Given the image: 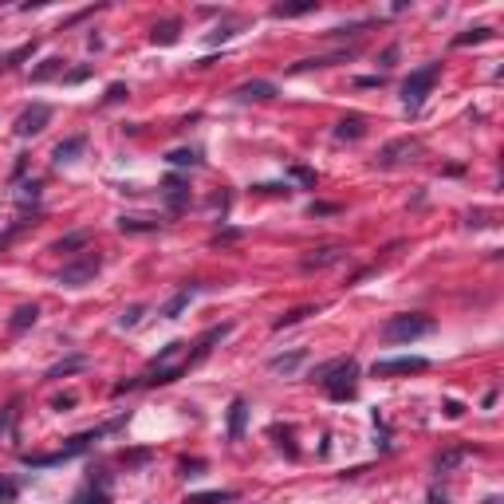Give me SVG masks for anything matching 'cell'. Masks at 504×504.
Listing matches in <instances>:
<instances>
[{"instance_id":"9c48e42d","label":"cell","mask_w":504,"mask_h":504,"mask_svg":"<svg viewBox=\"0 0 504 504\" xmlns=\"http://www.w3.org/2000/svg\"><path fill=\"white\" fill-rule=\"evenodd\" d=\"M162 197H165V205H170V213H181V209L190 205V181H185V177H177V174H170L162 181Z\"/></svg>"},{"instance_id":"30bf717a","label":"cell","mask_w":504,"mask_h":504,"mask_svg":"<svg viewBox=\"0 0 504 504\" xmlns=\"http://www.w3.org/2000/svg\"><path fill=\"white\" fill-rule=\"evenodd\" d=\"M232 99H241V103H268V99H276V83L248 79L241 87H232Z\"/></svg>"},{"instance_id":"83f0119b","label":"cell","mask_w":504,"mask_h":504,"mask_svg":"<svg viewBox=\"0 0 504 504\" xmlns=\"http://www.w3.org/2000/svg\"><path fill=\"white\" fill-rule=\"evenodd\" d=\"M119 229L123 232H158V221H150V217H119Z\"/></svg>"},{"instance_id":"44dd1931","label":"cell","mask_w":504,"mask_h":504,"mask_svg":"<svg viewBox=\"0 0 504 504\" xmlns=\"http://www.w3.org/2000/svg\"><path fill=\"white\" fill-rule=\"evenodd\" d=\"M36 55V40L32 43H20L16 52H8V55H0V71H12V68H20L24 59H32Z\"/></svg>"},{"instance_id":"b9f144b4","label":"cell","mask_w":504,"mask_h":504,"mask_svg":"<svg viewBox=\"0 0 504 504\" xmlns=\"http://www.w3.org/2000/svg\"><path fill=\"white\" fill-rule=\"evenodd\" d=\"M252 190H260V193H292L288 185H276V181H272V185H252Z\"/></svg>"},{"instance_id":"e0dca14e","label":"cell","mask_w":504,"mask_h":504,"mask_svg":"<svg viewBox=\"0 0 504 504\" xmlns=\"http://www.w3.org/2000/svg\"><path fill=\"white\" fill-rule=\"evenodd\" d=\"M197 292H201V288H197V284H185V288H181V292H177V296H174V300H170V303H165V308H162V315H165V319H177V315H181V312H185V308H190V300H193V296H197Z\"/></svg>"},{"instance_id":"8992f818","label":"cell","mask_w":504,"mask_h":504,"mask_svg":"<svg viewBox=\"0 0 504 504\" xmlns=\"http://www.w3.org/2000/svg\"><path fill=\"white\" fill-rule=\"evenodd\" d=\"M422 370H430V359H422V354H398V359H379L370 367V374L374 379H394V374H422Z\"/></svg>"},{"instance_id":"60d3db41","label":"cell","mask_w":504,"mask_h":504,"mask_svg":"<svg viewBox=\"0 0 504 504\" xmlns=\"http://www.w3.org/2000/svg\"><path fill=\"white\" fill-rule=\"evenodd\" d=\"M87 75H91V68H75V71H71V75H68V83H83V79H87Z\"/></svg>"},{"instance_id":"ee69618b","label":"cell","mask_w":504,"mask_h":504,"mask_svg":"<svg viewBox=\"0 0 504 504\" xmlns=\"http://www.w3.org/2000/svg\"><path fill=\"white\" fill-rule=\"evenodd\" d=\"M359 87H382V75H367V79H359Z\"/></svg>"},{"instance_id":"4316f807","label":"cell","mask_w":504,"mask_h":504,"mask_svg":"<svg viewBox=\"0 0 504 504\" xmlns=\"http://www.w3.org/2000/svg\"><path fill=\"white\" fill-rule=\"evenodd\" d=\"M59 71H63V59H59V55H52V59H43L40 68L32 71V83H48V79H55Z\"/></svg>"},{"instance_id":"f1b7e54d","label":"cell","mask_w":504,"mask_h":504,"mask_svg":"<svg viewBox=\"0 0 504 504\" xmlns=\"http://www.w3.org/2000/svg\"><path fill=\"white\" fill-rule=\"evenodd\" d=\"M142 315H146V308H142V303H130V308H126L123 315H119V327H138V323H142Z\"/></svg>"},{"instance_id":"cb8c5ba5","label":"cell","mask_w":504,"mask_h":504,"mask_svg":"<svg viewBox=\"0 0 504 504\" xmlns=\"http://www.w3.org/2000/svg\"><path fill=\"white\" fill-rule=\"evenodd\" d=\"M87 367V359L83 354H71V359H63V363H55L52 370H48V379H68V374H75V370Z\"/></svg>"},{"instance_id":"d4e9b609","label":"cell","mask_w":504,"mask_h":504,"mask_svg":"<svg viewBox=\"0 0 504 504\" xmlns=\"http://www.w3.org/2000/svg\"><path fill=\"white\" fill-rule=\"evenodd\" d=\"M492 40V28H465L461 36H453V48H469V43H485Z\"/></svg>"},{"instance_id":"9a60e30c","label":"cell","mask_w":504,"mask_h":504,"mask_svg":"<svg viewBox=\"0 0 504 504\" xmlns=\"http://www.w3.org/2000/svg\"><path fill=\"white\" fill-rule=\"evenodd\" d=\"M319 8V0H296V4H272L276 20H296V16H308Z\"/></svg>"},{"instance_id":"5bb4252c","label":"cell","mask_w":504,"mask_h":504,"mask_svg":"<svg viewBox=\"0 0 504 504\" xmlns=\"http://www.w3.org/2000/svg\"><path fill=\"white\" fill-rule=\"evenodd\" d=\"M36 319H40V308H36V303H24V308H16V312H12V319H8V331H12V335H24V331L32 327Z\"/></svg>"},{"instance_id":"d6986e66","label":"cell","mask_w":504,"mask_h":504,"mask_svg":"<svg viewBox=\"0 0 504 504\" xmlns=\"http://www.w3.org/2000/svg\"><path fill=\"white\" fill-rule=\"evenodd\" d=\"M465 457H469V450H465V445H457V450H445V453H437V457H434V473H453V469H457V465H461Z\"/></svg>"},{"instance_id":"ab89813d","label":"cell","mask_w":504,"mask_h":504,"mask_svg":"<svg viewBox=\"0 0 504 504\" xmlns=\"http://www.w3.org/2000/svg\"><path fill=\"white\" fill-rule=\"evenodd\" d=\"M229 36H236V32H232V28H217V32H209V40H213V43L229 40Z\"/></svg>"},{"instance_id":"1f68e13d","label":"cell","mask_w":504,"mask_h":504,"mask_svg":"<svg viewBox=\"0 0 504 504\" xmlns=\"http://www.w3.org/2000/svg\"><path fill=\"white\" fill-rule=\"evenodd\" d=\"M126 95H130V87H126V83H110V87H107V95H103V103L110 107V103H123Z\"/></svg>"},{"instance_id":"7402d4cb","label":"cell","mask_w":504,"mask_h":504,"mask_svg":"<svg viewBox=\"0 0 504 504\" xmlns=\"http://www.w3.org/2000/svg\"><path fill=\"white\" fill-rule=\"evenodd\" d=\"M91 245V232L87 229H79V232H68V236H59V241H55V252H75V248H87Z\"/></svg>"},{"instance_id":"6da1fadb","label":"cell","mask_w":504,"mask_h":504,"mask_svg":"<svg viewBox=\"0 0 504 504\" xmlns=\"http://www.w3.org/2000/svg\"><path fill=\"white\" fill-rule=\"evenodd\" d=\"M312 379L327 390L331 402H351L354 390H359V363L354 359H331V363H323V367L312 370Z\"/></svg>"},{"instance_id":"f35d334b","label":"cell","mask_w":504,"mask_h":504,"mask_svg":"<svg viewBox=\"0 0 504 504\" xmlns=\"http://www.w3.org/2000/svg\"><path fill=\"white\" fill-rule=\"evenodd\" d=\"M205 469V461H181V473H185V477H193V473H201Z\"/></svg>"},{"instance_id":"836d02e7","label":"cell","mask_w":504,"mask_h":504,"mask_svg":"<svg viewBox=\"0 0 504 504\" xmlns=\"http://www.w3.org/2000/svg\"><path fill=\"white\" fill-rule=\"evenodd\" d=\"M363 28H367V20L363 24H347V28H331L327 36L331 40H347V36H363Z\"/></svg>"},{"instance_id":"277c9868","label":"cell","mask_w":504,"mask_h":504,"mask_svg":"<svg viewBox=\"0 0 504 504\" xmlns=\"http://www.w3.org/2000/svg\"><path fill=\"white\" fill-rule=\"evenodd\" d=\"M99 268H103V256H99L95 248H83V256L68 260L59 268V288H87L99 276Z\"/></svg>"},{"instance_id":"603a6c76","label":"cell","mask_w":504,"mask_h":504,"mask_svg":"<svg viewBox=\"0 0 504 504\" xmlns=\"http://www.w3.org/2000/svg\"><path fill=\"white\" fill-rule=\"evenodd\" d=\"M319 308H292V312H284L280 319L272 323V331H284V327H296V323H303L308 315H315Z\"/></svg>"},{"instance_id":"f546056e","label":"cell","mask_w":504,"mask_h":504,"mask_svg":"<svg viewBox=\"0 0 504 504\" xmlns=\"http://www.w3.org/2000/svg\"><path fill=\"white\" fill-rule=\"evenodd\" d=\"M165 162H170V165H197L201 158H197V150H170Z\"/></svg>"},{"instance_id":"52a82bcc","label":"cell","mask_w":504,"mask_h":504,"mask_svg":"<svg viewBox=\"0 0 504 504\" xmlns=\"http://www.w3.org/2000/svg\"><path fill=\"white\" fill-rule=\"evenodd\" d=\"M48 123H52V107H48V103H32V107L16 119V134H20V138H32V134H40Z\"/></svg>"},{"instance_id":"2e32d148","label":"cell","mask_w":504,"mask_h":504,"mask_svg":"<svg viewBox=\"0 0 504 504\" xmlns=\"http://www.w3.org/2000/svg\"><path fill=\"white\" fill-rule=\"evenodd\" d=\"M71 504H110V489H103V485H95V481H87V485L71 496Z\"/></svg>"},{"instance_id":"ba28073f","label":"cell","mask_w":504,"mask_h":504,"mask_svg":"<svg viewBox=\"0 0 504 504\" xmlns=\"http://www.w3.org/2000/svg\"><path fill=\"white\" fill-rule=\"evenodd\" d=\"M347 260V248L343 245H327V248H315L312 256L300 260L303 272H319V268H335V264H343Z\"/></svg>"},{"instance_id":"4fadbf2b","label":"cell","mask_w":504,"mask_h":504,"mask_svg":"<svg viewBox=\"0 0 504 504\" xmlns=\"http://www.w3.org/2000/svg\"><path fill=\"white\" fill-rule=\"evenodd\" d=\"M303 359H308L303 347H300V351H288V354H272V359H268V370H276V374H296Z\"/></svg>"},{"instance_id":"3957f363","label":"cell","mask_w":504,"mask_h":504,"mask_svg":"<svg viewBox=\"0 0 504 504\" xmlns=\"http://www.w3.org/2000/svg\"><path fill=\"white\" fill-rule=\"evenodd\" d=\"M437 79H441V59H434V63H425V68H418V71H410V79L402 83V103H406L410 114L422 110V103L430 99Z\"/></svg>"},{"instance_id":"7bdbcfd3","label":"cell","mask_w":504,"mask_h":504,"mask_svg":"<svg viewBox=\"0 0 504 504\" xmlns=\"http://www.w3.org/2000/svg\"><path fill=\"white\" fill-rule=\"evenodd\" d=\"M430 504H450V496H445V492H437V489H430Z\"/></svg>"},{"instance_id":"e575fe53","label":"cell","mask_w":504,"mask_h":504,"mask_svg":"<svg viewBox=\"0 0 504 504\" xmlns=\"http://www.w3.org/2000/svg\"><path fill=\"white\" fill-rule=\"evenodd\" d=\"M485 225H492V213L489 209H473L469 213V229H485Z\"/></svg>"},{"instance_id":"8d00e7d4","label":"cell","mask_w":504,"mask_h":504,"mask_svg":"<svg viewBox=\"0 0 504 504\" xmlns=\"http://www.w3.org/2000/svg\"><path fill=\"white\" fill-rule=\"evenodd\" d=\"M461 414H465V406H461V402H453V398H450V402H445V418H453V422H457Z\"/></svg>"},{"instance_id":"8fae6325","label":"cell","mask_w":504,"mask_h":504,"mask_svg":"<svg viewBox=\"0 0 504 504\" xmlns=\"http://www.w3.org/2000/svg\"><path fill=\"white\" fill-rule=\"evenodd\" d=\"M245 422H248V402L245 398H232L229 402V441L245 437Z\"/></svg>"},{"instance_id":"d6a6232c","label":"cell","mask_w":504,"mask_h":504,"mask_svg":"<svg viewBox=\"0 0 504 504\" xmlns=\"http://www.w3.org/2000/svg\"><path fill=\"white\" fill-rule=\"evenodd\" d=\"M292 177L300 181L303 190H315V170H308V165H292Z\"/></svg>"},{"instance_id":"bcb514c9","label":"cell","mask_w":504,"mask_h":504,"mask_svg":"<svg viewBox=\"0 0 504 504\" xmlns=\"http://www.w3.org/2000/svg\"><path fill=\"white\" fill-rule=\"evenodd\" d=\"M481 406H485V410H492V406H496V390H489V394L481 398Z\"/></svg>"},{"instance_id":"74e56055","label":"cell","mask_w":504,"mask_h":504,"mask_svg":"<svg viewBox=\"0 0 504 504\" xmlns=\"http://www.w3.org/2000/svg\"><path fill=\"white\" fill-rule=\"evenodd\" d=\"M75 402H79V398H75V394H63V398H55L52 406H55V410H71V406H75Z\"/></svg>"},{"instance_id":"484cf974","label":"cell","mask_w":504,"mask_h":504,"mask_svg":"<svg viewBox=\"0 0 504 504\" xmlns=\"http://www.w3.org/2000/svg\"><path fill=\"white\" fill-rule=\"evenodd\" d=\"M236 501V492L232 489H221V492H193L185 504H232Z\"/></svg>"},{"instance_id":"5b68a950","label":"cell","mask_w":504,"mask_h":504,"mask_svg":"<svg viewBox=\"0 0 504 504\" xmlns=\"http://www.w3.org/2000/svg\"><path fill=\"white\" fill-rule=\"evenodd\" d=\"M418 154H422V138H394V142H386V146L379 150L374 165H379V170H394V165L414 162Z\"/></svg>"},{"instance_id":"4dcf8cb0","label":"cell","mask_w":504,"mask_h":504,"mask_svg":"<svg viewBox=\"0 0 504 504\" xmlns=\"http://www.w3.org/2000/svg\"><path fill=\"white\" fill-rule=\"evenodd\" d=\"M16 496H20V485L12 477H0V504H12Z\"/></svg>"},{"instance_id":"7a4b0ae2","label":"cell","mask_w":504,"mask_h":504,"mask_svg":"<svg viewBox=\"0 0 504 504\" xmlns=\"http://www.w3.org/2000/svg\"><path fill=\"white\" fill-rule=\"evenodd\" d=\"M437 323L430 315H418V312H406V315H390L386 323H382V339L386 343H414V339H425V335H434Z\"/></svg>"},{"instance_id":"f6af8a7d","label":"cell","mask_w":504,"mask_h":504,"mask_svg":"<svg viewBox=\"0 0 504 504\" xmlns=\"http://www.w3.org/2000/svg\"><path fill=\"white\" fill-rule=\"evenodd\" d=\"M8 422H12V410H0V434L8 430Z\"/></svg>"},{"instance_id":"ffe728a7","label":"cell","mask_w":504,"mask_h":504,"mask_svg":"<svg viewBox=\"0 0 504 504\" xmlns=\"http://www.w3.org/2000/svg\"><path fill=\"white\" fill-rule=\"evenodd\" d=\"M177 36H181V20H165V24H158L150 32V40L158 43V48H170V43H177Z\"/></svg>"},{"instance_id":"ac0fdd59","label":"cell","mask_w":504,"mask_h":504,"mask_svg":"<svg viewBox=\"0 0 504 504\" xmlns=\"http://www.w3.org/2000/svg\"><path fill=\"white\" fill-rule=\"evenodd\" d=\"M83 146H87V138H83V134H75V138H63V142L55 146V154H52V158H55V162H59V165H63V162H75V158H79V154H83Z\"/></svg>"},{"instance_id":"d590c367","label":"cell","mask_w":504,"mask_h":504,"mask_svg":"<svg viewBox=\"0 0 504 504\" xmlns=\"http://www.w3.org/2000/svg\"><path fill=\"white\" fill-rule=\"evenodd\" d=\"M379 63H382V71H390L398 63V43H390V48H386V52L379 55Z\"/></svg>"},{"instance_id":"7c38bea8","label":"cell","mask_w":504,"mask_h":504,"mask_svg":"<svg viewBox=\"0 0 504 504\" xmlns=\"http://www.w3.org/2000/svg\"><path fill=\"white\" fill-rule=\"evenodd\" d=\"M363 134H367V119H363V114H347V119H339V126H335V138H339V142H359Z\"/></svg>"}]
</instances>
